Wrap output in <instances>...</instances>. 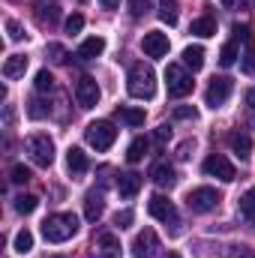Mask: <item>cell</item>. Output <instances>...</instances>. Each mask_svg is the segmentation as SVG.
<instances>
[{"label": "cell", "mask_w": 255, "mask_h": 258, "mask_svg": "<svg viewBox=\"0 0 255 258\" xmlns=\"http://www.w3.org/2000/svg\"><path fill=\"white\" fill-rule=\"evenodd\" d=\"M126 90L135 99H153V93H156V72L147 63H135L129 69Z\"/></svg>", "instance_id": "obj_1"}, {"label": "cell", "mask_w": 255, "mask_h": 258, "mask_svg": "<svg viewBox=\"0 0 255 258\" xmlns=\"http://www.w3.org/2000/svg\"><path fill=\"white\" fill-rule=\"evenodd\" d=\"M78 231V216L75 213H54L42 222V234L48 243H63L69 237H75Z\"/></svg>", "instance_id": "obj_2"}, {"label": "cell", "mask_w": 255, "mask_h": 258, "mask_svg": "<svg viewBox=\"0 0 255 258\" xmlns=\"http://www.w3.org/2000/svg\"><path fill=\"white\" fill-rule=\"evenodd\" d=\"M27 153H30V159L39 165V168H48L51 162H54V141L48 138V135H42V132H36V135H30L27 138Z\"/></svg>", "instance_id": "obj_3"}, {"label": "cell", "mask_w": 255, "mask_h": 258, "mask_svg": "<svg viewBox=\"0 0 255 258\" xmlns=\"http://www.w3.org/2000/svg\"><path fill=\"white\" fill-rule=\"evenodd\" d=\"M84 138H87L90 147H96V150H108V147L114 144V138H117V129H114L111 120H93L90 126L84 129Z\"/></svg>", "instance_id": "obj_4"}, {"label": "cell", "mask_w": 255, "mask_h": 258, "mask_svg": "<svg viewBox=\"0 0 255 258\" xmlns=\"http://www.w3.org/2000/svg\"><path fill=\"white\" fill-rule=\"evenodd\" d=\"M192 75L183 69V66L177 63H168V69H165V87H168V96H189L192 93Z\"/></svg>", "instance_id": "obj_5"}, {"label": "cell", "mask_w": 255, "mask_h": 258, "mask_svg": "<svg viewBox=\"0 0 255 258\" xmlns=\"http://www.w3.org/2000/svg\"><path fill=\"white\" fill-rule=\"evenodd\" d=\"M231 90H234V81L228 78V75H216L210 84H207V90H204V102H207V108H222L225 102H228V96H231Z\"/></svg>", "instance_id": "obj_6"}, {"label": "cell", "mask_w": 255, "mask_h": 258, "mask_svg": "<svg viewBox=\"0 0 255 258\" xmlns=\"http://www.w3.org/2000/svg\"><path fill=\"white\" fill-rule=\"evenodd\" d=\"M219 201H222V195L216 192L213 186H198V189H192L186 195V204H189L192 213H210V210H216Z\"/></svg>", "instance_id": "obj_7"}, {"label": "cell", "mask_w": 255, "mask_h": 258, "mask_svg": "<svg viewBox=\"0 0 255 258\" xmlns=\"http://www.w3.org/2000/svg\"><path fill=\"white\" fill-rule=\"evenodd\" d=\"M147 210H150V216L153 219H159V222H165V225H180V219H177V210H174V204L165 198V195H153L150 201H147Z\"/></svg>", "instance_id": "obj_8"}, {"label": "cell", "mask_w": 255, "mask_h": 258, "mask_svg": "<svg viewBox=\"0 0 255 258\" xmlns=\"http://www.w3.org/2000/svg\"><path fill=\"white\" fill-rule=\"evenodd\" d=\"M204 174H210V177H219L222 183H231V180L237 177L234 165H231L225 156H219V153H213V156H207V159H204Z\"/></svg>", "instance_id": "obj_9"}, {"label": "cell", "mask_w": 255, "mask_h": 258, "mask_svg": "<svg viewBox=\"0 0 255 258\" xmlns=\"http://www.w3.org/2000/svg\"><path fill=\"white\" fill-rule=\"evenodd\" d=\"M75 99H78L81 108H93V105L99 102V84H96V78L81 75L78 84H75Z\"/></svg>", "instance_id": "obj_10"}, {"label": "cell", "mask_w": 255, "mask_h": 258, "mask_svg": "<svg viewBox=\"0 0 255 258\" xmlns=\"http://www.w3.org/2000/svg\"><path fill=\"white\" fill-rule=\"evenodd\" d=\"M156 249H159V237L153 228H144L135 234V240H132V255L135 258H153Z\"/></svg>", "instance_id": "obj_11"}, {"label": "cell", "mask_w": 255, "mask_h": 258, "mask_svg": "<svg viewBox=\"0 0 255 258\" xmlns=\"http://www.w3.org/2000/svg\"><path fill=\"white\" fill-rule=\"evenodd\" d=\"M141 48H144V54L153 57V60H156V57H165V54H168V36L159 33V30H150V33H144Z\"/></svg>", "instance_id": "obj_12"}, {"label": "cell", "mask_w": 255, "mask_h": 258, "mask_svg": "<svg viewBox=\"0 0 255 258\" xmlns=\"http://www.w3.org/2000/svg\"><path fill=\"white\" fill-rule=\"evenodd\" d=\"M33 9H36V18H39V24H42V27H45V24H48V27H54V24L60 21V6H57V3L39 0Z\"/></svg>", "instance_id": "obj_13"}, {"label": "cell", "mask_w": 255, "mask_h": 258, "mask_svg": "<svg viewBox=\"0 0 255 258\" xmlns=\"http://www.w3.org/2000/svg\"><path fill=\"white\" fill-rule=\"evenodd\" d=\"M102 51H105V39H102V36H90V39H84V42L78 45L75 57H78V60H93V57H99Z\"/></svg>", "instance_id": "obj_14"}, {"label": "cell", "mask_w": 255, "mask_h": 258, "mask_svg": "<svg viewBox=\"0 0 255 258\" xmlns=\"http://www.w3.org/2000/svg\"><path fill=\"white\" fill-rule=\"evenodd\" d=\"M66 168H69L72 177H81L87 171V153L81 147H69L66 150Z\"/></svg>", "instance_id": "obj_15"}, {"label": "cell", "mask_w": 255, "mask_h": 258, "mask_svg": "<svg viewBox=\"0 0 255 258\" xmlns=\"http://www.w3.org/2000/svg\"><path fill=\"white\" fill-rule=\"evenodd\" d=\"M138 189H141V174L126 171V174L117 177V192H120V198H135Z\"/></svg>", "instance_id": "obj_16"}, {"label": "cell", "mask_w": 255, "mask_h": 258, "mask_svg": "<svg viewBox=\"0 0 255 258\" xmlns=\"http://www.w3.org/2000/svg\"><path fill=\"white\" fill-rule=\"evenodd\" d=\"M150 177H153L156 186H174V180H177L174 165H168V162H156V165L150 168Z\"/></svg>", "instance_id": "obj_17"}, {"label": "cell", "mask_w": 255, "mask_h": 258, "mask_svg": "<svg viewBox=\"0 0 255 258\" xmlns=\"http://www.w3.org/2000/svg\"><path fill=\"white\" fill-rule=\"evenodd\" d=\"M96 249H99L102 258H120V240L111 231H102L99 240H96Z\"/></svg>", "instance_id": "obj_18"}, {"label": "cell", "mask_w": 255, "mask_h": 258, "mask_svg": "<svg viewBox=\"0 0 255 258\" xmlns=\"http://www.w3.org/2000/svg\"><path fill=\"white\" fill-rule=\"evenodd\" d=\"M24 72H27V57H24V54H9V57H6V63H3V78L15 81V78H21Z\"/></svg>", "instance_id": "obj_19"}, {"label": "cell", "mask_w": 255, "mask_h": 258, "mask_svg": "<svg viewBox=\"0 0 255 258\" xmlns=\"http://www.w3.org/2000/svg\"><path fill=\"white\" fill-rule=\"evenodd\" d=\"M228 144H231V150H234L240 159H249V153H252V138H249L246 132H231V135H228Z\"/></svg>", "instance_id": "obj_20"}, {"label": "cell", "mask_w": 255, "mask_h": 258, "mask_svg": "<svg viewBox=\"0 0 255 258\" xmlns=\"http://www.w3.org/2000/svg\"><path fill=\"white\" fill-rule=\"evenodd\" d=\"M189 33L192 36H201V39L213 36V33H216V21H213V15H201V18H195V21L189 24Z\"/></svg>", "instance_id": "obj_21"}, {"label": "cell", "mask_w": 255, "mask_h": 258, "mask_svg": "<svg viewBox=\"0 0 255 258\" xmlns=\"http://www.w3.org/2000/svg\"><path fill=\"white\" fill-rule=\"evenodd\" d=\"M102 210H105V201H102V195L90 192L84 198V216H87V222H96L99 216H102Z\"/></svg>", "instance_id": "obj_22"}, {"label": "cell", "mask_w": 255, "mask_h": 258, "mask_svg": "<svg viewBox=\"0 0 255 258\" xmlns=\"http://www.w3.org/2000/svg\"><path fill=\"white\" fill-rule=\"evenodd\" d=\"M156 15H159L165 24H177V15H180V6H177V0H159V9H156Z\"/></svg>", "instance_id": "obj_23"}, {"label": "cell", "mask_w": 255, "mask_h": 258, "mask_svg": "<svg viewBox=\"0 0 255 258\" xmlns=\"http://www.w3.org/2000/svg\"><path fill=\"white\" fill-rule=\"evenodd\" d=\"M183 66H189L192 72H198V69L204 66V48H201V45L183 48Z\"/></svg>", "instance_id": "obj_24"}, {"label": "cell", "mask_w": 255, "mask_h": 258, "mask_svg": "<svg viewBox=\"0 0 255 258\" xmlns=\"http://www.w3.org/2000/svg\"><path fill=\"white\" fill-rule=\"evenodd\" d=\"M147 147H150V141L147 138H132V144H129V150H126V159L129 162H141L144 156H147Z\"/></svg>", "instance_id": "obj_25"}, {"label": "cell", "mask_w": 255, "mask_h": 258, "mask_svg": "<svg viewBox=\"0 0 255 258\" xmlns=\"http://www.w3.org/2000/svg\"><path fill=\"white\" fill-rule=\"evenodd\" d=\"M240 213L249 219V225L255 228V186H252V189H246V192L240 195Z\"/></svg>", "instance_id": "obj_26"}, {"label": "cell", "mask_w": 255, "mask_h": 258, "mask_svg": "<svg viewBox=\"0 0 255 258\" xmlns=\"http://www.w3.org/2000/svg\"><path fill=\"white\" fill-rule=\"evenodd\" d=\"M117 117L126 126H141L144 123V108H117Z\"/></svg>", "instance_id": "obj_27"}, {"label": "cell", "mask_w": 255, "mask_h": 258, "mask_svg": "<svg viewBox=\"0 0 255 258\" xmlns=\"http://www.w3.org/2000/svg\"><path fill=\"white\" fill-rule=\"evenodd\" d=\"M48 114H51L48 102H42V99H30V102H27V117H33V120H42V117H48Z\"/></svg>", "instance_id": "obj_28"}, {"label": "cell", "mask_w": 255, "mask_h": 258, "mask_svg": "<svg viewBox=\"0 0 255 258\" xmlns=\"http://www.w3.org/2000/svg\"><path fill=\"white\" fill-rule=\"evenodd\" d=\"M36 207H39V198H36V195H18V198H15V210H18L21 216L33 213Z\"/></svg>", "instance_id": "obj_29"}, {"label": "cell", "mask_w": 255, "mask_h": 258, "mask_svg": "<svg viewBox=\"0 0 255 258\" xmlns=\"http://www.w3.org/2000/svg\"><path fill=\"white\" fill-rule=\"evenodd\" d=\"M219 63L222 66H234L237 63V39H231V42L222 45V51H219Z\"/></svg>", "instance_id": "obj_30"}, {"label": "cell", "mask_w": 255, "mask_h": 258, "mask_svg": "<svg viewBox=\"0 0 255 258\" xmlns=\"http://www.w3.org/2000/svg\"><path fill=\"white\" fill-rule=\"evenodd\" d=\"M30 249H33V234H30L27 228H21V231L15 234V252L24 255V252H30Z\"/></svg>", "instance_id": "obj_31"}, {"label": "cell", "mask_w": 255, "mask_h": 258, "mask_svg": "<svg viewBox=\"0 0 255 258\" xmlns=\"http://www.w3.org/2000/svg\"><path fill=\"white\" fill-rule=\"evenodd\" d=\"M30 177H33V174H30V168H27V165H21V162H18V165H12V171H9V180H12V183H18V186H21V183H27Z\"/></svg>", "instance_id": "obj_32"}, {"label": "cell", "mask_w": 255, "mask_h": 258, "mask_svg": "<svg viewBox=\"0 0 255 258\" xmlns=\"http://www.w3.org/2000/svg\"><path fill=\"white\" fill-rule=\"evenodd\" d=\"M51 87H54V75H51L48 69H39V72H36V90L45 93V90H51Z\"/></svg>", "instance_id": "obj_33"}, {"label": "cell", "mask_w": 255, "mask_h": 258, "mask_svg": "<svg viewBox=\"0 0 255 258\" xmlns=\"http://www.w3.org/2000/svg\"><path fill=\"white\" fill-rule=\"evenodd\" d=\"M240 69L246 72V75H255V48L246 42V51H243V57H240Z\"/></svg>", "instance_id": "obj_34"}, {"label": "cell", "mask_w": 255, "mask_h": 258, "mask_svg": "<svg viewBox=\"0 0 255 258\" xmlns=\"http://www.w3.org/2000/svg\"><path fill=\"white\" fill-rule=\"evenodd\" d=\"M6 33H9V39H12V42H18V39H24V36H27V33H24V27H21L15 18H6Z\"/></svg>", "instance_id": "obj_35"}, {"label": "cell", "mask_w": 255, "mask_h": 258, "mask_svg": "<svg viewBox=\"0 0 255 258\" xmlns=\"http://www.w3.org/2000/svg\"><path fill=\"white\" fill-rule=\"evenodd\" d=\"M48 57H51L54 63H66V57H69V54H66V48H63V45L51 42V45H48Z\"/></svg>", "instance_id": "obj_36"}, {"label": "cell", "mask_w": 255, "mask_h": 258, "mask_svg": "<svg viewBox=\"0 0 255 258\" xmlns=\"http://www.w3.org/2000/svg\"><path fill=\"white\" fill-rule=\"evenodd\" d=\"M195 117H198V111L192 105H177L174 108V120H195Z\"/></svg>", "instance_id": "obj_37"}, {"label": "cell", "mask_w": 255, "mask_h": 258, "mask_svg": "<svg viewBox=\"0 0 255 258\" xmlns=\"http://www.w3.org/2000/svg\"><path fill=\"white\" fill-rule=\"evenodd\" d=\"M81 27H84V15H69L66 18V33H81Z\"/></svg>", "instance_id": "obj_38"}, {"label": "cell", "mask_w": 255, "mask_h": 258, "mask_svg": "<svg viewBox=\"0 0 255 258\" xmlns=\"http://www.w3.org/2000/svg\"><path fill=\"white\" fill-rule=\"evenodd\" d=\"M228 258H255V249L240 243V246H231V249H228Z\"/></svg>", "instance_id": "obj_39"}, {"label": "cell", "mask_w": 255, "mask_h": 258, "mask_svg": "<svg viewBox=\"0 0 255 258\" xmlns=\"http://www.w3.org/2000/svg\"><path fill=\"white\" fill-rule=\"evenodd\" d=\"M126 3H129V15L132 18H141L147 12V0H126Z\"/></svg>", "instance_id": "obj_40"}, {"label": "cell", "mask_w": 255, "mask_h": 258, "mask_svg": "<svg viewBox=\"0 0 255 258\" xmlns=\"http://www.w3.org/2000/svg\"><path fill=\"white\" fill-rule=\"evenodd\" d=\"M114 225H117V228H129V225H132V210H120V213L114 216Z\"/></svg>", "instance_id": "obj_41"}, {"label": "cell", "mask_w": 255, "mask_h": 258, "mask_svg": "<svg viewBox=\"0 0 255 258\" xmlns=\"http://www.w3.org/2000/svg\"><path fill=\"white\" fill-rule=\"evenodd\" d=\"M255 0H222V6L225 9H249Z\"/></svg>", "instance_id": "obj_42"}, {"label": "cell", "mask_w": 255, "mask_h": 258, "mask_svg": "<svg viewBox=\"0 0 255 258\" xmlns=\"http://www.w3.org/2000/svg\"><path fill=\"white\" fill-rule=\"evenodd\" d=\"M168 135H171V126H168V123H162V126L156 129V144H165V141H168Z\"/></svg>", "instance_id": "obj_43"}, {"label": "cell", "mask_w": 255, "mask_h": 258, "mask_svg": "<svg viewBox=\"0 0 255 258\" xmlns=\"http://www.w3.org/2000/svg\"><path fill=\"white\" fill-rule=\"evenodd\" d=\"M192 147H195V141H183V144L177 147V156H180V159H189V150H192Z\"/></svg>", "instance_id": "obj_44"}, {"label": "cell", "mask_w": 255, "mask_h": 258, "mask_svg": "<svg viewBox=\"0 0 255 258\" xmlns=\"http://www.w3.org/2000/svg\"><path fill=\"white\" fill-rule=\"evenodd\" d=\"M234 33H237V39L249 42V27H246V24H243V27H240V24H234Z\"/></svg>", "instance_id": "obj_45"}, {"label": "cell", "mask_w": 255, "mask_h": 258, "mask_svg": "<svg viewBox=\"0 0 255 258\" xmlns=\"http://www.w3.org/2000/svg\"><path fill=\"white\" fill-rule=\"evenodd\" d=\"M102 3V9H117L120 6V0H99Z\"/></svg>", "instance_id": "obj_46"}, {"label": "cell", "mask_w": 255, "mask_h": 258, "mask_svg": "<svg viewBox=\"0 0 255 258\" xmlns=\"http://www.w3.org/2000/svg\"><path fill=\"white\" fill-rule=\"evenodd\" d=\"M246 105L255 111V87H252V90H246Z\"/></svg>", "instance_id": "obj_47"}, {"label": "cell", "mask_w": 255, "mask_h": 258, "mask_svg": "<svg viewBox=\"0 0 255 258\" xmlns=\"http://www.w3.org/2000/svg\"><path fill=\"white\" fill-rule=\"evenodd\" d=\"M168 258H180V255H177V252H171V255H168Z\"/></svg>", "instance_id": "obj_48"}, {"label": "cell", "mask_w": 255, "mask_h": 258, "mask_svg": "<svg viewBox=\"0 0 255 258\" xmlns=\"http://www.w3.org/2000/svg\"><path fill=\"white\" fill-rule=\"evenodd\" d=\"M93 258H102V255H99V252H96V255H93Z\"/></svg>", "instance_id": "obj_49"}, {"label": "cell", "mask_w": 255, "mask_h": 258, "mask_svg": "<svg viewBox=\"0 0 255 258\" xmlns=\"http://www.w3.org/2000/svg\"><path fill=\"white\" fill-rule=\"evenodd\" d=\"M81 3H84V0H81Z\"/></svg>", "instance_id": "obj_50"}]
</instances>
